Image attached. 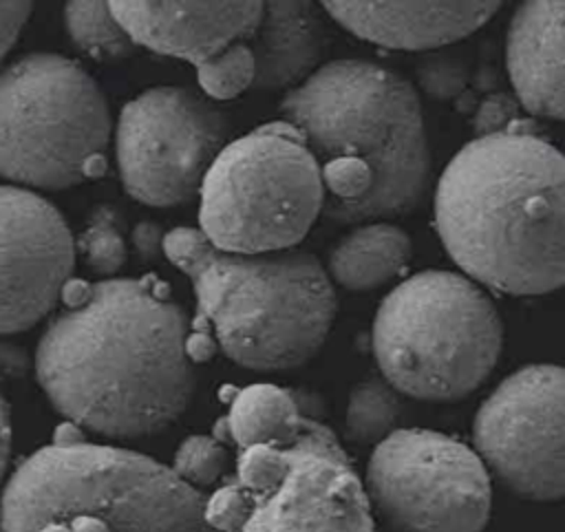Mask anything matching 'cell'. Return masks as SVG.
<instances>
[{"label": "cell", "instance_id": "cell-1", "mask_svg": "<svg viewBox=\"0 0 565 532\" xmlns=\"http://www.w3.org/2000/svg\"><path fill=\"white\" fill-rule=\"evenodd\" d=\"M188 344L185 316L154 278H110L49 324L35 373L71 422L108 437H141L188 408Z\"/></svg>", "mask_w": 565, "mask_h": 532}, {"label": "cell", "instance_id": "cell-2", "mask_svg": "<svg viewBox=\"0 0 565 532\" xmlns=\"http://www.w3.org/2000/svg\"><path fill=\"white\" fill-rule=\"evenodd\" d=\"M435 225L477 283L512 294L565 285V155L527 130L479 135L444 168Z\"/></svg>", "mask_w": 565, "mask_h": 532}, {"label": "cell", "instance_id": "cell-3", "mask_svg": "<svg viewBox=\"0 0 565 532\" xmlns=\"http://www.w3.org/2000/svg\"><path fill=\"white\" fill-rule=\"evenodd\" d=\"M280 115L320 168L327 219L362 223L422 203L430 150L417 91L397 71L327 62L285 95Z\"/></svg>", "mask_w": 565, "mask_h": 532}, {"label": "cell", "instance_id": "cell-4", "mask_svg": "<svg viewBox=\"0 0 565 532\" xmlns=\"http://www.w3.org/2000/svg\"><path fill=\"white\" fill-rule=\"evenodd\" d=\"M163 254L192 283L196 333H212L236 364L291 369L324 344L338 300L313 254L223 252L192 227L168 232Z\"/></svg>", "mask_w": 565, "mask_h": 532}, {"label": "cell", "instance_id": "cell-5", "mask_svg": "<svg viewBox=\"0 0 565 532\" xmlns=\"http://www.w3.org/2000/svg\"><path fill=\"white\" fill-rule=\"evenodd\" d=\"M0 532H214L174 470L113 446L57 441L24 459L0 499Z\"/></svg>", "mask_w": 565, "mask_h": 532}, {"label": "cell", "instance_id": "cell-6", "mask_svg": "<svg viewBox=\"0 0 565 532\" xmlns=\"http://www.w3.org/2000/svg\"><path fill=\"white\" fill-rule=\"evenodd\" d=\"M371 342L384 380L397 393L452 402L472 393L494 369L503 324L470 278L426 269L384 296Z\"/></svg>", "mask_w": 565, "mask_h": 532}, {"label": "cell", "instance_id": "cell-7", "mask_svg": "<svg viewBox=\"0 0 565 532\" xmlns=\"http://www.w3.org/2000/svg\"><path fill=\"white\" fill-rule=\"evenodd\" d=\"M205 514L214 532H375L364 483L309 415L291 437L241 450Z\"/></svg>", "mask_w": 565, "mask_h": 532}, {"label": "cell", "instance_id": "cell-8", "mask_svg": "<svg viewBox=\"0 0 565 532\" xmlns=\"http://www.w3.org/2000/svg\"><path fill=\"white\" fill-rule=\"evenodd\" d=\"M199 194V232L236 254L291 249L324 210L320 168L282 119L230 141Z\"/></svg>", "mask_w": 565, "mask_h": 532}, {"label": "cell", "instance_id": "cell-9", "mask_svg": "<svg viewBox=\"0 0 565 532\" xmlns=\"http://www.w3.org/2000/svg\"><path fill=\"white\" fill-rule=\"evenodd\" d=\"M110 113L73 60L31 53L0 73V174L62 190L106 168Z\"/></svg>", "mask_w": 565, "mask_h": 532}, {"label": "cell", "instance_id": "cell-10", "mask_svg": "<svg viewBox=\"0 0 565 532\" xmlns=\"http://www.w3.org/2000/svg\"><path fill=\"white\" fill-rule=\"evenodd\" d=\"M371 510L388 532H481L492 486L470 446L428 428H397L366 466Z\"/></svg>", "mask_w": 565, "mask_h": 532}, {"label": "cell", "instance_id": "cell-11", "mask_svg": "<svg viewBox=\"0 0 565 532\" xmlns=\"http://www.w3.org/2000/svg\"><path fill=\"white\" fill-rule=\"evenodd\" d=\"M230 139L227 117L181 86L148 88L117 124V166L130 196L168 208L190 201Z\"/></svg>", "mask_w": 565, "mask_h": 532}, {"label": "cell", "instance_id": "cell-12", "mask_svg": "<svg viewBox=\"0 0 565 532\" xmlns=\"http://www.w3.org/2000/svg\"><path fill=\"white\" fill-rule=\"evenodd\" d=\"M472 441L510 492L532 501L565 497V366L510 373L479 406Z\"/></svg>", "mask_w": 565, "mask_h": 532}, {"label": "cell", "instance_id": "cell-13", "mask_svg": "<svg viewBox=\"0 0 565 532\" xmlns=\"http://www.w3.org/2000/svg\"><path fill=\"white\" fill-rule=\"evenodd\" d=\"M132 44L194 64L201 88L232 99L254 82L249 38L263 2H110Z\"/></svg>", "mask_w": 565, "mask_h": 532}, {"label": "cell", "instance_id": "cell-14", "mask_svg": "<svg viewBox=\"0 0 565 532\" xmlns=\"http://www.w3.org/2000/svg\"><path fill=\"white\" fill-rule=\"evenodd\" d=\"M73 263L75 243L57 208L0 185V333L33 327L57 302Z\"/></svg>", "mask_w": 565, "mask_h": 532}, {"label": "cell", "instance_id": "cell-15", "mask_svg": "<svg viewBox=\"0 0 565 532\" xmlns=\"http://www.w3.org/2000/svg\"><path fill=\"white\" fill-rule=\"evenodd\" d=\"M501 2H322L353 35L386 49L424 51L483 26Z\"/></svg>", "mask_w": 565, "mask_h": 532}, {"label": "cell", "instance_id": "cell-16", "mask_svg": "<svg viewBox=\"0 0 565 532\" xmlns=\"http://www.w3.org/2000/svg\"><path fill=\"white\" fill-rule=\"evenodd\" d=\"M505 66L521 106L565 121V2H523L505 38Z\"/></svg>", "mask_w": 565, "mask_h": 532}, {"label": "cell", "instance_id": "cell-17", "mask_svg": "<svg viewBox=\"0 0 565 532\" xmlns=\"http://www.w3.org/2000/svg\"><path fill=\"white\" fill-rule=\"evenodd\" d=\"M327 49V26L313 2H263L260 20L249 38L254 88H296Z\"/></svg>", "mask_w": 565, "mask_h": 532}, {"label": "cell", "instance_id": "cell-18", "mask_svg": "<svg viewBox=\"0 0 565 532\" xmlns=\"http://www.w3.org/2000/svg\"><path fill=\"white\" fill-rule=\"evenodd\" d=\"M408 234L386 221L355 227L329 254V276L351 289L369 291L393 280L411 258Z\"/></svg>", "mask_w": 565, "mask_h": 532}, {"label": "cell", "instance_id": "cell-19", "mask_svg": "<svg viewBox=\"0 0 565 532\" xmlns=\"http://www.w3.org/2000/svg\"><path fill=\"white\" fill-rule=\"evenodd\" d=\"M305 417L289 391L274 384H252L236 395L223 419V428L227 437L245 450L291 437Z\"/></svg>", "mask_w": 565, "mask_h": 532}, {"label": "cell", "instance_id": "cell-20", "mask_svg": "<svg viewBox=\"0 0 565 532\" xmlns=\"http://www.w3.org/2000/svg\"><path fill=\"white\" fill-rule=\"evenodd\" d=\"M402 415V402L397 391L386 380L360 382L347 404V435L358 444H380L395 428Z\"/></svg>", "mask_w": 565, "mask_h": 532}, {"label": "cell", "instance_id": "cell-21", "mask_svg": "<svg viewBox=\"0 0 565 532\" xmlns=\"http://www.w3.org/2000/svg\"><path fill=\"white\" fill-rule=\"evenodd\" d=\"M64 20L75 46L93 57L117 60L132 49V40L115 18L110 2H68Z\"/></svg>", "mask_w": 565, "mask_h": 532}, {"label": "cell", "instance_id": "cell-22", "mask_svg": "<svg viewBox=\"0 0 565 532\" xmlns=\"http://www.w3.org/2000/svg\"><path fill=\"white\" fill-rule=\"evenodd\" d=\"M79 252L97 274H115L126 260L119 216L113 208L99 205L79 236Z\"/></svg>", "mask_w": 565, "mask_h": 532}, {"label": "cell", "instance_id": "cell-23", "mask_svg": "<svg viewBox=\"0 0 565 532\" xmlns=\"http://www.w3.org/2000/svg\"><path fill=\"white\" fill-rule=\"evenodd\" d=\"M227 466V450L216 437L194 435L188 437L174 455V472L192 488L212 486L218 481Z\"/></svg>", "mask_w": 565, "mask_h": 532}, {"label": "cell", "instance_id": "cell-24", "mask_svg": "<svg viewBox=\"0 0 565 532\" xmlns=\"http://www.w3.org/2000/svg\"><path fill=\"white\" fill-rule=\"evenodd\" d=\"M417 84L433 99L459 95L468 82V68L452 55H430L417 64Z\"/></svg>", "mask_w": 565, "mask_h": 532}, {"label": "cell", "instance_id": "cell-25", "mask_svg": "<svg viewBox=\"0 0 565 532\" xmlns=\"http://www.w3.org/2000/svg\"><path fill=\"white\" fill-rule=\"evenodd\" d=\"M514 115V104L505 95H492L488 97L475 117V126L479 135H492V132H505L508 121Z\"/></svg>", "mask_w": 565, "mask_h": 532}, {"label": "cell", "instance_id": "cell-26", "mask_svg": "<svg viewBox=\"0 0 565 532\" xmlns=\"http://www.w3.org/2000/svg\"><path fill=\"white\" fill-rule=\"evenodd\" d=\"M31 13V2H0V60L13 46Z\"/></svg>", "mask_w": 565, "mask_h": 532}, {"label": "cell", "instance_id": "cell-27", "mask_svg": "<svg viewBox=\"0 0 565 532\" xmlns=\"http://www.w3.org/2000/svg\"><path fill=\"white\" fill-rule=\"evenodd\" d=\"M135 245L143 256H154L159 249H163L161 230L154 223H139L135 230Z\"/></svg>", "mask_w": 565, "mask_h": 532}, {"label": "cell", "instance_id": "cell-28", "mask_svg": "<svg viewBox=\"0 0 565 532\" xmlns=\"http://www.w3.org/2000/svg\"><path fill=\"white\" fill-rule=\"evenodd\" d=\"M9 448H11V419H9L7 402L0 395V483H2V477H4V470H7Z\"/></svg>", "mask_w": 565, "mask_h": 532}]
</instances>
